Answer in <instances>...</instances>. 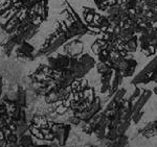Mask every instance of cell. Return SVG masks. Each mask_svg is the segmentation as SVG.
Here are the masks:
<instances>
[{
	"label": "cell",
	"instance_id": "1",
	"mask_svg": "<svg viewBox=\"0 0 157 147\" xmlns=\"http://www.w3.org/2000/svg\"><path fill=\"white\" fill-rule=\"evenodd\" d=\"M149 82H157V57L149 63L140 71L138 75H136L133 79V83H146Z\"/></svg>",
	"mask_w": 157,
	"mask_h": 147
},
{
	"label": "cell",
	"instance_id": "2",
	"mask_svg": "<svg viewBox=\"0 0 157 147\" xmlns=\"http://www.w3.org/2000/svg\"><path fill=\"white\" fill-rule=\"evenodd\" d=\"M141 134H143L145 137H153V136H157V121H152L151 123H149L148 125L141 130Z\"/></svg>",
	"mask_w": 157,
	"mask_h": 147
},
{
	"label": "cell",
	"instance_id": "3",
	"mask_svg": "<svg viewBox=\"0 0 157 147\" xmlns=\"http://www.w3.org/2000/svg\"><path fill=\"white\" fill-rule=\"evenodd\" d=\"M124 48L128 51H135L136 48H137V38L136 37H132L130 38L127 41H125V45H124Z\"/></svg>",
	"mask_w": 157,
	"mask_h": 147
},
{
	"label": "cell",
	"instance_id": "4",
	"mask_svg": "<svg viewBox=\"0 0 157 147\" xmlns=\"http://www.w3.org/2000/svg\"><path fill=\"white\" fill-rule=\"evenodd\" d=\"M138 1L139 0H125V2H124V4L121 6L126 7V9H134L136 4L138 3Z\"/></svg>",
	"mask_w": 157,
	"mask_h": 147
},
{
	"label": "cell",
	"instance_id": "5",
	"mask_svg": "<svg viewBox=\"0 0 157 147\" xmlns=\"http://www.w3.org/2000/svg\"><path fill=\"white\" fill-rule=\"evenodd\" d=\"M93 1H94V3L97 4L98 9H101V7H102V4L104 3V0H93Z\"/></svg>",
	"mask_w": 157,
	"mask_h": 147
},
{
	"label": "cell",
	"instance_id": "6",
	"mask_svg": "<svg viewBox=\"0 0 157 147\" xmlns=\"http://www.w3.org/2000/svg\"><path fill=\"white\" fill-rule=\"evenodd\" d=\"M139 1H143V0H139Z\"/></svg>",
	"mask_w": 157,
	"mask_h": 147
}]
</instances>
